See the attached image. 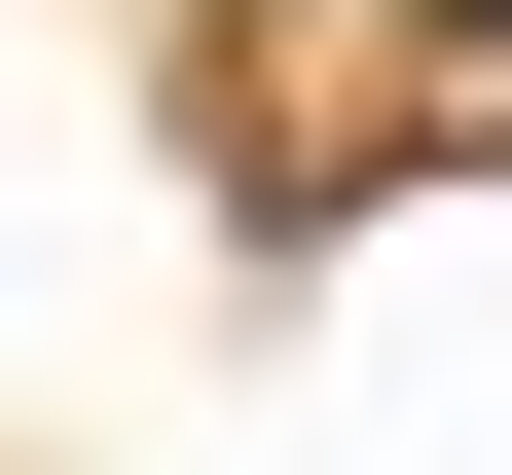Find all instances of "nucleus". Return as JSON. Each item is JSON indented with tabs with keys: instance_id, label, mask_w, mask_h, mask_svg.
<instances>
[{
	"instance_id": "nucleus-1",
	"label": "nucleus",
	"mask_w": 512,
	"mask_h": 475,
	"mask_svg": "<svg viewBox=\"0 0 512 475\" xmlns=\"http://www.w3.org/2000/svg\"><path fill=\"white\" fill-rule=\"evenodd\" d=\"M439 37H512V0H439Z\"/></svg>"
}]
</instances>
